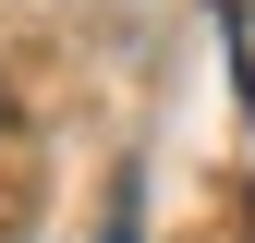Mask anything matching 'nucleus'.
<instances>
[{"instance_id":"obj_1","label":"nucleus","mask_w":255,"mask_h":243,"mask_svg":"<svg viewBox=\"0 0 255 243\" xmlns=\"http://www.w3.org/2000/svg\"><path fill=\"white\" fill-rule=\"evenodd\" d=\"M219 24H231V73H243V110H255V0H219Z\"/></svg>"}]
</instances>
